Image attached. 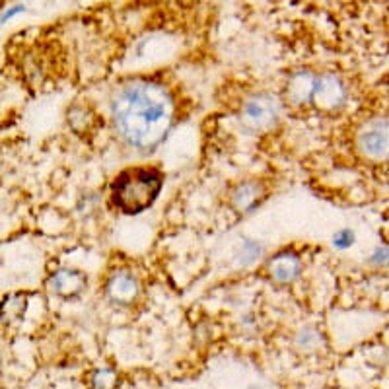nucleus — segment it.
<instances>
[{"mask_svg":"<svg viewBox=\"0 0 389 389\" xmlns=\"http://www.w3.org/2000/svg\"><path fill=\"white\" fill-rule=\"evenodd\" d=\"M261 253V247L257 245V243H253V242H247V243H243V247H242V255H243V263H252L257 255Z\"/></svg>","mask_w":389,"mask_h":389,"instance_id":"11","label":"nucleus"},{"mask_svg":"<svg viewBox=\"0 0 389 389\" xmlns=\"http://www.w3.org/2000/svg\"><path fill=\"white\" fill-rule=\"evenodd\" d=\"M360 154L372 162L389 160V117H370L357 132Z\"/></svg>","mask_w":389,"mask_h":389,"instance_id":"3","label":"nucleus"},{"mask_svg":"<svg viewBox=\"0 0 389 389\" xmlns=\"http://www.w3.org/2000/svg\"><path fill=\"white\" fill-rule=\"evenodd\" d=\"M345 86L342 82L335 76V74H323L317 78L316 94H314V101L317 104V107L321 109H337V107L342 106L345 101Z\"/></svg>","mask_w":389,"mask_h":389,"instance_id":"5","label":"nucleus"},{"mask_svg":"<svg viewBox=\"0 0 389 389\" xmlns=\"http://www.w3.org/2000/svg\"><path fill=\"white\" fill-rule=\"evenodd\" d=\"M113 385V373L109 370H101L96 373V388L97 389H109Z\"/></svg>","mask_w":389,"mask_h":389,"instance_id":"13","label":"nucleus"},{"mask_svg":"<svg viewBox=\"0 0 389 389\" xmlns=\"http://www.w3.org/2000/svg\"><path fill=\"white\" fill-rule=\"evenodd\" d=\"M257 197H259V189L257 185H253V183H243L235 189L234 193V206L235 209H240V211H249L255 201H257Z\"/></svg>","mask_w":389,"mask_h":389,"instance_id":"10","label":"nucleus"},{"mask_svg":"<svg viewBox=\"0 0 389 389\" xmlns=\"http://www.w3.org/2000/svg\"><path fill=\"white\" fill-rule=\"evenodd\" d=\"M316 86H317L316 74L300 70V73H296L290 78L288 88H286V94H288V97H290L294 104H302V101H308L309 97L314 99Z\"/></svg>","mask_w":389,"mask_h":389,"instance_id":"8","label":"nucleus"},{"mask_svg":"<svg viewBox=\"0 0 389 389\" xmlns=\"http://www.w3.org/2000/svg\"><path fill=\"white\" fill-rule=\"evenodd\" d=\"M51 286L57 292L58 296L65 298H73L76 294H80L82 288L86 286V276L78 273V271H70V268H63L53 275L51 278Z\"/></svg>","mask_w":389,"mask_h":389,"instance_id":"7","label":"nucleus"},{"mask_svg":"<svg viewBox=\"0 0 389 389\" xmlns=\"http://www.w3.org/2000/svg\"><path fill=\"white\" fill-rule=\"evenodd\" d=\"M352 240H354V235H352V232H349V230H340V232H337V234H335V237H333L335 245H337V247H340V249L350 247V245H352Z\"/></svg>","mask_w":389,"mask_h":389,"instance_id":"12","label":"nucleus"},{"mask_svg":"<svg viewBox=\"0 0 389 389\" xmlns=\"http://www.w3.org/2000/svg\"><path fill=\"white\" fill-rule=\"evenodd\" d=\"M138 283L137 278L127 273H117L111 276V280L107 284V296L115 304H130L137 298Z\"/></svg>","mask_w":389,"mask_h":389,"instance_id":"6","label":"nucleus"},{"mask_svg":"<svg viewBox=\"0 0 389 389\" xmlns=\"http://www.w3.org/2000/svg\"><path fill=\"white\" fill-rule=\"evenodd\" d=\"M276 117H278V104L267 94L253 96L243 106L242 119L253 130L268 129L276 121Z\"/></svg>","mask_w":389,"mask_h":389,"instance_id":"4","label":"nucleus"},{"mask_svg":"<svg viewBox=\"0 0 389 389\" xmlns=\"http://www.w3.org/2000/svg\"><path fill=\"white\" fill-rule=\"evenodd\" d=\"M268 271H271V276L275 278L276 283H290L300 273V261L292 253H283V255H278V257L271 261Z\"/></svg>","mask_w":389,"mask_h":389,"instance_id":"9","label":"nucleus"},{"mask_svg":"<svg viewBox=\"0 0 389 389\" xmlns=\"http://www.w3.org/2000/svg\"><path fill=\"white\" fill-rule=\"evenodd\" d=\"M249 389H263V388H249Z\"/></svg>","mask_w":389,"mask_h":389,"instance_id":"14","label":"nucleus"},{"mask_svg":"<svg viewBox=\"0 0 389 389\" xmlns=\"http://www.w3.org/2000/svg\"><path fill=\"white\" fill-rule=\"evenodd\" d=\"M162 183V173L154 168H130L121 171L111 185L115 206L125 214L146 211L158 199Z\"/></svg>","mask_w":389,"mask_h":389,"instance_id":"2","label":"nucleus"},{"mask_svg":"<svg viewBox=\"0 0 389 389\" xmlns=\"http://www.w3.org/2000/svg\"><path fill=\"white\" fill-rule=\"evenodd\" d=\"M115 127L130 146L154 148L163 140L173 119V101L158 82L135 80L123 86L111 104Z\"/></svg>","mask_w":389,"mask_h":389,"instance_id":"1","label":"nucleus"}]
</instances>
